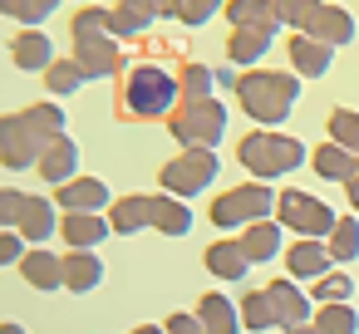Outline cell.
Returning a JSON list of instances; mask_svg holds the SVG:
<instances>
[{"label": "cell", "instance_id": "d4e9b609", "mask_svg": "<svg viewBox=\"0 0 359 334\" xmlns=\"http://www.w3.org/2000/svg\"><path fill=\"white\" fill-rule=\"evenodd\" d=\"M197 319H202V329H207V334H236V329H241V309H236V300H226L222 290L202 295Z\"/></svg>", "mask_w": 359, "mask_h": 334}, {"label": "cell", "instance_id": "ac0fdd59", "mask_svg": "<svg viewBox=\"0 0 359 334\" xmlns=\"http://www.w3.org/2000/svg\"><path fill=\"white\" fill-rule=\"evenodd\" d=\"M55 202L65 211H104L109 207V187H104V177H69V182H60Z\"/></svg>", "mask_w": 359, "mask_h": 334}, {"label": "cell", "instance_id": "52a82bcc", "mask_svg": "<svg viewBox=\"0 0 359 334\" xmlns=\"http://www.w3.org/2000/svg\"><path fill=\"white\" fill-rule=\"evenodd\" d=\"M45 143L50 138L30 123V113H6V118H0V162H6L11 172L35 167L40 153H45Z\"/></svg>", "mask_w": 359, "mask_h": 334}, {"label": "cell", "instance_id": "d6986e66", "mask_svg": "<svg viewBox=\"0 0 359 334\" xmlns=\"http://www.w3.org/2000/svg\"><path fill=\"white\" fill-rule=\"evenodd\" d=\"M153 202H158V197H148V192L109 202V226H114L118 236H138L143 226H153Z\"/></svg>", "mask_w": 359, "mask_h": 334}, {"label": "cell", "instance_id": "8fae6325", "mask_svg": "<svg viewBox=\"0 0 359 334\" xmlns=\"http://www.w3.org/2000/svg\"><path fill=\"white\" fill-rule=\"evenodd\" d=\"M11 60H15V69H25V74H45L50 64H55V40L40 30V25H20V35L11 40Z\"/></svg>", "mask_w": 359, "mask_h": 334}, {"label": "cell", "instance_id": "44dd1931", "mask_svg": "<svg viewBox=\"0 0 359 334\" xmlns=\"http://www.w3.org/2000/svg\"><path fill=\"white\" fill-rule=\"evenodd\" d=\"M202 260H207V270H212L217 280H246V275H251V260H246V251H241V241H236V236L212 241Z\"/></svg>", "mask_w": 359, "mask_h": 334}, {"label": "cell", "instance_id": "4316f807", "mask_svg": "<svg viewBox=\"0 0 359 334\" xmlns=\"http://www.w3.org/2000/svg\"><path fill=\"white\" fill-rule=\"evenodd\" d=\"M153 231H163V236H187V231H192V207H187L182 197L163 192V197L153 202Z\"/></svg>", "mask_w": 359, "mask_h": 334}, {"label": "cell", "instance_id": "7a4b0ae2", "mask_svg": "<svg viewBox=\"0 0 359 334\" xmlns=\"http://www.w3.org/2000/svg\"><path fill=\"white\" fill-rule=\"evenodd\" d=\"M118 104L128 118H168L177 109V74L158 60L148 64H133L123 74V89H118Z\"/></svg>", "mask_w": 359, "mask_h": 334}, {"label": "cell", "instance_id": "9c48e42d", "mask_svg": "<svg viewBox=\"0 0 359 334\" xmlns=\"http://www.w3.org/2000/svg\"><path fill=\"white\" fill-rule=\"evenodd\" d=\"M74 60L89 79H109L123 69V45L114 35H89V40H74Z\"/></svg>", "mask_w": 359, "mask_h": 334}, {"label": "cell", "instance_id": "b9f144b4", "mask_svg": "<svg viewBox=\"0 0 359 334\" xmlns=\"http://www.w3.org/2000/svg\"><path fill=\"white\" fill-rule=\"evenodd\" d=\"M349 290H354L349 275H330V270H325V275L315 280V300H320V305H325V300H349Z\"/></svg>", "mask_w": 359, "mask_h": 334}, {"label": "cell", "instance_id": "bcb514c9", "mask_svg": "<svg viewBox=\"0 0 359 334\" xmlns=\"http://www.w3.org/2000/svg\"><path fill=\"white\" fill-rule=\"evenodd\" d=\"M236 84H241L236 69H217V89H222V94H236Z\"/></svg>", "mask_w": 359, "mask_h": 334}, {"label": "cell", "instance_id": "e0dca14e", "mask_svg": "<svg viewBox=\"0 0 359 334\" xmlns=\"http://www.w3.org/2000/svg\"><path fill=\"white\" fill-rule=\"evenodd\" d=\"M330 60H334V45H325V40L295 30V40H290V69H295L300 79H320V74L330 69Z\"/></svg>", "mask_w": 359, "mask_h": 334}, {"label": "cell", "instance_id": "1f68e13d", "mask_svg": "<svg viewBox=\"0 0 359 334\" xmlns=\"http://www.w3.org/2000/svg\"><path fill=\"white\" fill-rule=\"evenodd\" d=\"M45 84H50V94L55 99H69V94H79L84 84H89V74L79 69V60L69 55V60H55L50 69H45Z\"/></svg>", "mask_w": 359, "mask_h": 334}, {"label": "cell", "instance_id": "8d00e7d4", "mask_svg": "<svg viewBox=\"0 0 359 334\" xmlns=\"http://www.w3.org/2000/svg\"><path fill=\"white\" fill-rule=\"evenodd\" d=\"M69 35L74 40H89V35H109V11L104 6H84L74 20H69Z\"/></svg>", "mask_w": 359, "mask_h": 334}, {"label": "cell", "instance_id": "7bdbcfd3", "mask_svg": "<svg viewBox=\"0 0 359 334\" xmlns=\"http://www.w3.org/2000/svg\"><path fill=\"white\" fill-rule=\"evenodd\" d=\"M20 211H25V192H20V187H0V231L15 226Z\"/></svg>", "mask_w": 359, "mask_h": 334}, {"label": "cell", "instance_id": "8992f818", "mask_svg": "<svg viewBox=\"0 0 359 334\" xmlns=\"http://www.w3.org/2000/svg\"><path fill=\"white\" fill-rule=\"evenodd\" d=\"M217 172H222V158H217V148H182V158H172L168 167H163V192H172V197H197V192H207L212 182H217Z\"/></svg>", "mask_w": 359, "mask_h": 334}, {"label": "cell", "instance_id": "5b68a950", "mask_svg": "<svg viewBox=\"0 0 359 334\" xmlns=\"http://www.w3.org/2000/svg\"><path fill=\"white\" fill-rule=\"evenodd\" d=\"M276 211V192H271V182H241V187H231V192H222L217 202H212V221H217V231H236V226H251V221H266Z\"/></svg>", "mask_w": 359, "mask_h": 334}, {"label": "cell", "instance_id": "30bf717a", "mask_svg": "<svg viewBox=\"0 0 359 334\" xmlns=\"http://www.w3.org/2000/svg\"><path fill=\"white\" fill-rule=\"evenodd\" d=\"M266 295H271V305H276V329H295V324H305V319L315 314V305H310V295L300 290V280H295V275L271 280V285H266Z\"/></svg>", "mask_w": 359, "mask_h": 334}, {"label": "cell", "instance_id": "603a6c76", "mask_svg": "<svg viewBox=\"0 0 359 334\" xmlns=\"http://www.w3.org/2000/svg\"><path fill=\"white\" fill-rule=\"evenodd\" d=\"M99 285H104V260H99V251H69V256H65V290L89 295V290H99Z\"/></svg>", "mask_w": 359, "mask_h": 334}, {"label": "cell", "instance_id": "d6a6232c", "mask_svg": "<svg viewBox=\"0 0 359 334\" xmlns=\"http://www.w3.org/2000/svg\"><path fill=\"white\" fill-rule=\"evenodd\" d=\"M236 309H241V329H256V334L276 329V305L266 290H251L246 300H236Z\"/></svg>", "mask_w": 359, "mask_h": 334}, {"label": "cell", "instance_id": "836d02e7", "mask_svg": "<svg viewBox=\"0 0 359 334\" xmlns=\"http://www.w3.org/2000/svg\"><path fill=\"white\" fill-rule=\"evenodd\" d=\"M60 11V0H0V15H11L15 25H45L50 15Z\"/></svg>", "mask_w": 359, "mask_h": 334}, {"label": "cell", "instance_id": "7402d4cb", "mask_svg": "<svg viewBox=\"0 0 359 334\" xmlns=\"http://www.w3.org/2000/svg\"><path fill=\"white\" fill-rule=\"evenodd\" d=\"M330 265H334V260H330V246L315 241V236H300V241L285 251V270L300 275V280H320Z\"/></svg>", "mask_w": 359, "mask_h": 334}, {"label": "cell", "instance_id": "f1b7e54d", "mask_svg": "<svg viewBox=\"0 0 359 334\" xmlns=\"http://www.w3.org/2000/svg\"><path fill=\"white\" fill-rule=\"evenodd\" d=\"M315 334H359V314L349 309V300H325L315 314H310Z\"/></svg>", "mask_w": 359, "mask_h": 334}, {"label": "cell", "instance_id": "74e56055", "mask_svg": "<svg viewBox=\"0 0 359 334\" xmlns=\"http://www.w3.org/2000/svg\"><path fill=\"white\" fill-rule=\"evenodd\" d=\"M25 113H30V123H35L45 138H60V133H65V109H60L55 99H50V104H30Z\"/></svg>", "mask_w": 359, "mask_h": 334}, {"label": "cell", "instance_id": "7c38bea8", "mask_svg": "<svg viewBox=\"0 0 359 334\" xmlns=\"http://www.w3.org/2000/svg\"><path fill=\"white\" fill-rule=\"evenodd\" d=\"M35 172H40L50 187H60V182L79 177V143H74L69 133L50 138V143H45V153H40V162H35Z\"/></svg>", "mask_w": 359, "mask_h": 334}, {"label": "cell", "instance_id": "5bb4252c", "mask_svg": "<svg viewBox=\"0 0 359 334\" xmlns=\"http://www.w3.org/2000/svg\"><path fill=\"white\" fill-rule=\"evenodd\" d=\"M15 231H20L25 241H50V236H60V207H55L50 197H30V192H25V211H20Z\"/></svg>", "mask_w": 359, "mask_h": 334}, {"label": "cell", "instance_id": "2e32d148", "mask_svg": "<svg viewBox=\"0 0 359 334\" xmlns=\"http://www.w3.org/2000/svg\"><path fill=\"white\" fill-rule=\"evenodd\" d=\"M300 35H315V40H325V45H349V40L359 35V25H354V15H349L344 6H320L315 20H310Z\"/></svg>", "mask_w": 359, "mask_h": 334}, {"label": "cell", "instance_id": "277c9868", "mask_svg": "<svg viewBox=\"0 0 359 334\" xmlns=\"http://www.w3.org/2000/svg\"><path fill=\"white\" fill-rule=\"evenodd\" d=\"M226 104L222 99H197V104H182L168 113V133L182 143V148H217L226 138Z\"/></svg>", "mask_w": 359, "mask_h": 334}, {"label": "cell", "instance_id": "cb8c5ba5", "mask_svg": "<svg viewBox=\"0 0 359 334\" xmlns=\"http://www.w3.org/2000/svg\"><path fill=\"white\" fill-rule=\"evenodd\" d=\"M226 20H231V30H266V35L280 30L271 0H226Z\"/></svg>", "mask_w": 359, "mask_h": 334}, {"label": "cell", "instance_id": "3957f363", "mask_svg": "<svg viewBox=\"0 0 359 334\" xmlns=\"http://www.w3.org/2000/svg\"><path fill=\"white\" fill-rule=\"evenodd\" d=\"M236 158H241V167L256 182H276V177L295 172L300 162H310V153H305L300 138H285V133H271V128H251L236 143Z\"/></svg>", "mask_w": 359, "mask_h": 334}, {"label": "cell", "instance_id": "c3c4849f", "mask_svg": "<svg viewBox=\"0 0 359 334\" xmlns=\"http://www.w3.org/2000/svg\"><path fill=\"white\" fill-rule=\"evenodd\" d=\"M133 334H168V329H163V324H138Z\"/></svg>", "mask_w": 359, "mask_h": 334}, {"label": "cell", "instance_id": "f35d334b", "mask_svg": "<svg viewBox=\"0 0 359 334\" xmlns=\"http://www.w3.org/2000/svg\"><path fill=\"white\" fill-rule=\"evenodd\" d=\"M143 30H148V25H143L128 6H114V11H109V35H114L118 45H123V40H138Z\"/></svg>", "mask_w": 359, "mask_h": 334}, {"label": "cell", "instance_id": "484cf974", "mask_svg": "<svg viewBox=\"0 0 359 334\" xmlns=\"http://www.w3.org/2000/svg\"><path fill=\"white\" fill-rule=\"evenodd\" d=\"M354 162H359V153H349V148H339V143H325V148H315L310 153V167L325 177V182H349V172H354Z\"/></svg>", "mask_w": 359, "mask_h": 334}, {"label": "cell", "instance_id": "681fc988", "mask_svg": "<svg viewBox=\"0 0 359 334\" xmlns=\"http://www.w3.org/2000/svg\"><path fill=\"white\" fill-rule=\"evenodd\" d=\"M0 334H30L25 324H0Z\"/></svg>", "mask_w": 359, "mask_h": 334}, {"label": "cell", "instance_id": "f546056e", "mask_svg": "<svg viewBox=\"0 0 359 334\" xmlns=\"http://www.w3.org/2000/svg\"><path fill=\"white\" fill-rule=\"evenodd\" d=\"M212 89H217V69H207V64H197V60H187V64L177 69V99H182V104L212 99Z\"/></svg>", "mask_w": 359, "mask_h": 334}, {"label": "cell", "instance_id": "60d3db41", "mask_svg": "<svg viewBox=\"0 0 359 334\" xmlns=\"http://www.w3.org/2000/svg\"><path fill=\"white\" fill-rule=\"evenodd\" d=\"M217 11H222V0H177V20H182L187 30L207 25V20H212Z\"/></svg>", "mask_w": 359, "mask_h": 334}, {"label": "cell", "instance_id": "9a60e30c", "mask_svg": "<svg viewBox=\"0 0 359 334\" xmlns=\"http://www.w3.org/2000/svg\"><path fill=\"white\" fill-rule=\"evenodd\" d=\"M20 275H25L30 290H60V285H65V256L35 246V251L20 256Z\"/></svg>", "mask_w": 359, "mask_h": 334}, {"label": "cell", "instance_id": "7dc6e473", "mask_svg": "<svg viewBox=\"0 0 359 334\" xmlns=\"http://www.w3.org/2000/svg\"><path fill=\"white\" fill-rule=\"evenodd\" d=\"M344 192H349V207H354V216H359V162H354V172H349Z\"/></svg>", "mask_w": 359, "mask_h": 334}, {"label": "cell", "instance_id": "4dcf8cb0", "mask_svg": "<svg viewBox=\"0 0 359 334\" xmlns=\"http://www.w3.org/2000/svg\"><path fill=\"white\" fill-rule=\"evenodd\" d=\"M325 246H330V260L349 265V260L359 256V216H334V226H330Z\"/></svg>", "mask_w": 359, "mask_h": 334}, {"label": "cell", "instance_id": "6da1fadb", "mask_svg": "<svg viewBox=\"0 0 359 334\" xmlns=\"http://www.w3.org/2000/svg\"><path fill=\"white\" fill-rule=\"evenodd\" d=\"M236 99H241L246 118H256V128H276L280 118H290V109L300 99V79L285 74V69H261L256 64L251 74H241Z\"/></svg>", "mask_w": 359, "mask_h": 334}, {"label": "cell", "instance_id": "ba28073f", "mask_svg": "<svg viewBox=\"0 0 359 334\" xmlns=\"http://www.w3.org/2000/svg\"><path fill=\"white\" fill-rule=\"evenodd\" d=\"M276 221L285 226V231H295V236H330V226H334V211L320 202V197H310V192H276Z\"/></svg>", "mask_w": 359, "mask_h": 334}, {"label": "cell", "instance_id": "ee69618b", "mask_svg": "<svg viewBox=\"0 0 359 334\" xmlns=\"http://www.w3.org/2000/svg\"><path fill=\"white\" fill-rule=\"evenodd\" d=\"M20 256H25V236L15 226H6L0 231V265H20Z\"/></svg>", "mask_w": 359, "mask_h": 334}, {"label": "cell", "instance_id": "e575fe53", "mask_svg": "<svg viewBox=\"0 0 359 334\" xmlns=\"http://www.w3.org/2000/svg\"><path fill=\"white\" fill-rule=\"evenodd\" d=\"M271 6H276V20H280L285 30H305L325 0H271Z\"/></svg>", "mask_w": 359, "mask_h": 334}, {"label": "cell", "instance_id": "ab89813d", "mask_svg": "<svg viewBox=\"0 0 359 334\" xmlns=\"http://www.w3.org/2000/svg\"><path fill=\"white\" fill-rule=\"evenodd\" d=\"M118 6H128L143 25H153V20H177V0H118Z\"/></svg>", "mask_w": 359, "mask_h": 334}, {"label": "cell", "instance_id": "4fadbf2b", "mask_svg": "<svg viewBox=\"0 0 359 334\" xmlns=\"http://www.w3.org/2000/svg\"><path fill=\"white\" fill-rule=\"evenodd\" d=\"M60 231H65V246H69V251H94L114 226H109L104 211H65Z\"/></svg>", "mask_w": 359, "mask_h": 334}, {"label": "cell", "instance_id": "d590c367", "mask_svg": "<svg viewBox=\"0 0 359 334\" xmlns=\"http://www.w3.org/2000/svg\"><path fill=\"white\" fill-rule=\"evenodd\" d=\"M330 143L359 153V113H354V109H334V113H330Z\"/></svg>", "mask_w": 359, "mask_h": 334}, {"label": "cell", "instance_id": "f6af8a7d", "mask_svg": "<svg viewBox=\"0 0 359 334\" xmlns=\"http://www.w3.org/2000/svg\"><path fill=\"white\" fill-rule=\"evenodd\" d=\"M163 329H168V334H207L197 314H168V324H163Z\"/></svg>", "mask_w": 359, "mask_h": 334}, {"label": "cell", "instance_id": "83f0119b", "mask_svg": "<svg viewBox=\"0 0 359 334\" xmlns=\"http://www.w3.org/2000/svg\"><path fill=\"white\" fill-rule=\"evenodd\" d=\"M271 40L276 35H266V30H231V40H226V60L231 64H261L266 60V50H271Z\"/></svg>", "mask_w": 359, "mask_h": 334}, {"label": "cell", "instance_id": "ffe728a7", "mask_svg": "<svg viewBox=\"0 0 359 334\" xmlns=\"http://www.w3.org/2000/svg\"><path fill=\"white\" fill-rule=\"evenodd\" d=\"M280 231H285V226L266 216V221L241 226V236H236V241H241V251H246V260H251V265H266V260H276V256H280Z\"/></svg>", "mask_w": 359, "mask_h": 334}]
</instances>
